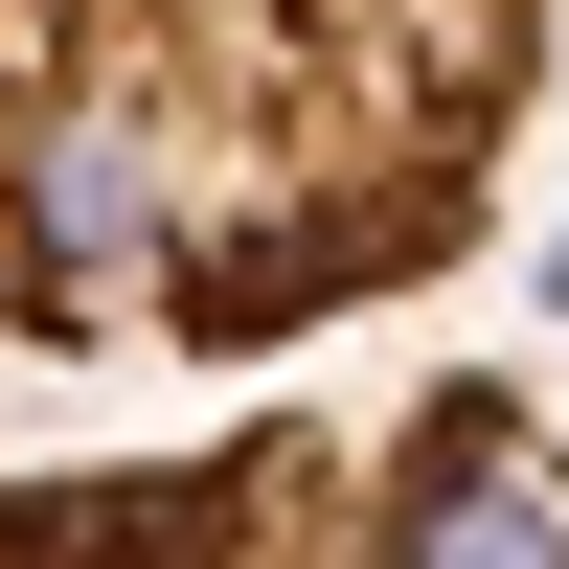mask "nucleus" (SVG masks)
Listing matches in <instances>:
<instances>
[{
	"label": "nucleus",
	"mask_w": 569,
	"mask_h": 569,
	"mask_svg": "<svg viewBox=\"0 0 569 569\" xmlns=\"http://www.w3.org/2000/svg\"><path fill=\"white\" fill-rule=\"evenodd\" d=\"M569 0H0V342L273 365L433 297L547 137Z\"/></svg>",
	"instance_id": "1"
},
{
	"label": "nucleus",
	"mask_w": 569,
	"mask_h": 569,
	"mask_svg": "<svg viewBox=\"0 0 569 569\" xmlns=\"http://www.w3.org/2000/svg\"><path fill=\"white\" fill-rule=\"evenodd\" d=\"M0 569H569V433L501 365H410L206 456H0Z\"/></svg>",
	"instance_id": "2"
}]
</instances>
